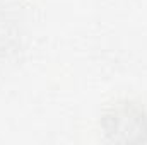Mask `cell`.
I'll return each mask as SVG.
<instances>
[{
    "instance_id": "6da1fadb",
    "label": "cell",
    "mask_w": 147,
    "mask_h": 145,
    "mask_svg": "<svg viewBox=\"0 0 147 145\" xmlns=\"http://www.w3.org/2000/svg\"><path fill=\"white\" fill-rule=\"evenodd\" d=\"M106 135L115 142L147 144V114L135 108H116L105 118Z\"/></svg>"
}]
</instances>
